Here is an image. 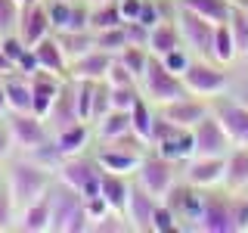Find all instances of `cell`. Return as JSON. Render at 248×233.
Segmentation results:
<instances>
[{
	"label": "cell",
	"mask_w": 248,
	"mask_h": 233,
	"mask_svg": "<svg viewBox=\"0 0 248 233\" xmlns=\"http://www.w3.org/2000/svg\"><path fill=\"white\" fill-rule=\"evenodd\" d=\"M174 22L180 28V41L183 47L192 53L196 59H214L211 47H214V22L202 19V16L183 10V6H174Z\"/></svg>",
	"instance_id": "ba28073f"
},
{
	"label": "cell",
	"mask_w": 248,
	"mask_h": 233,
	"mask_svg": "<svg viewBox=\"0 0 248 233\" xmlns=\"http://www.w3.org/2000/svg\"><path fill=\"white\" fill-rule=\"evenodd\" d=\"M155 202L143 186L130 183V193H127V205H124V221H127L130 230L137 233H152V212H155Z\"/></svg>",
	"instance_id": "5bb4252c"
},
{
	"label": "cell",
	"mask_w": 248,
	"mask_h": 233,
	"mask_svg": "<svg viewBox=\"0 0 248 233\" xmlns=\"http://www.w3.org/2000/svg\"><path fill=\"white\" fill-rule=\"evenodd\" d=\"M214 115L220 118L223 128H227L232 146H248V106H242L239 100L217 103L214 106Z\"/></svg>",
	"instance_id": "2e32d148"
},
{
	"label": "cell",
	"mask_w": 248,
	"mask_h": 233,
	"mask_svg": "<svg viewBox=\"0 0 248 233\" xmlns=\"http://www.w3.org/2000/svg\"><path fill=\"white\" fill-rule=\"evenodd\" d=\"M93 47L96 50H106V53H121L124 47H127V31H124V25L118 28H106V31H93Z\"/></svg>",
	"instance_id": "d590c367"
},
{
	"label": "cell",
	"mask_w": 248,
	"mask_h": 233,
	"mask_svg": "<svg viewBox=\"0 0 248 233\" xmlns=\"http://www.w3.org/2000/svg\"><path fill=\"white\" fill-rule=\"evenodd\" d=\"M108 66H112V53L93 47V50H87L84 56H78L68 66V78H78V81H106Z\"/></svg>",
	"instance_id": "d6986e66"
},
{
	"label": "cell",
	"mask_w": 248,
	"mask_h": 233,
	"mask_svg": "<svg viewBox=\"0 0 248 233\" xmlns=\"http://www.w3.org/2000/svg\"><path fill=\"white\" fill-rule=\"evenodd\" d=\"M192 140H196V155H227L232 150V140L227 134V128L220 124V118L214 115V106L192 128Z\"/></svg>",
	"instance_id": "7c38bea8"
},
{
	"label": "cell",
	"mask_w": 248,
	"mask_h": 233,
	"mask_svg": "<svg viewBox=\"0 0 248 233\" xmlns=\"http://www.w3.org/2000/svg\"><path fill=\"white\" fill-rule=\"evenodd\" d=\"M137 100H140V84H127V87H108V103H112V109L130 112Z\"/></svg>",
	"instance_id": "f35d334b"
},
{
	"label": "cell",
	"mask_w": 248,
	"mask_h": 233,
	"mask_svg": "<svg viewBox=\"0 0 248 233\" xmlns=\"http://www.w3.org/2000/svg\"><path fill=\"white\" fill-rule=\"evenodd\" d=\"M46 128L53 131V134H59V131H65V128H72V124L78 121V112H75V90H72V78H65L62 81V87H59V97H56V103H53L50 109V115H46Z\"/></svg>",
	"instance_id": "44dd1931"
},
{
	"label": "cell",
	"mask_w": 248,
	"mask_h": 233,
	"mask_svg": "<svg viewBox=\"0 0 248 233\" xmlns=\"http://www.w3.org/2000/svg\"><path fill=\"white\" fill-rule=\"evenodd\" d=\"M118 10L124 16V22H137L140 10H143V0H118Z\"/></svg>",
	"instance_id": "bcb514c9"
},
{
	"label": "cell",
	"mask_w": 248,
	"mask_h": 233,
	"mask_svg": "<svg viewBox=\"0 0 248 233\" xmlns=\"http://www.w3.org/2000/svg\"><path fill=\"white\" fill-rule=\"evenodd\" d=\"M196 230L202 233H236V196H230L227 190L202 193V212L196 221Z\"/></svg>",
	"instance_id": "5b68a950"
},
{
	"label": "cell",
	"mask_w": 248,
	"mask_h": 233,
	"mask_svg": "<svg viewBox=\"0 0 248 233\" xmlns=\"http://www.w3.org/2000/svg\"><path fill=\"white\" fill-rule=\"evenodd\" d=\"M3 177H6V186H10V193H13V199H16L19 208H25L34 199L46 196L50 186L56 183V171L41 165L34 155H25V152L6 159Z\"/></svg>",
	"instance_id": "6da1fadb"
},
{
	"label": "cell",
	"mask_w": 248,
	"mask_h": 233,
	"mask_svg": "<svg viewBox=\"0 0 248 233\" xmlns=\"http://www.w3.org/2000/svg\"><path fill=\"white\" fill-rule=\"evenodd\" d=\"M242 3H248V0H242Z\"/></svg>",
	"instance_id": "816d5d0a"
},
{
	"label": "cell",
	"mask_w": 248,
	"mask_h": 233,
	"mask_svg": "<svg viewBox=\"0 0 248 233\" xmlns=\"http://www.w3.org/2000/svg\"><path fill=\"white\" fill-rule=\"evenodd\" d=\"M236 100H239L242 106H248V84H245V87H239V90H236Z\"/></svg>",
	"instance_id": "c3c4849f"
},
{
	"label": "cell",
	"mask_w": 248,
	"mask_h": 233,
	"mask_svg": "<svg viewBox=\"0 0 248 233\" xmlns=\"http://www.w3.org/2000/svg\"><path fill=\"white\" fill-rule=\"evenodd\" d=\"M19 13H22V6L16 0H0V37L13 34L19 28Z\"/></svg>",
	"instance_id": "ab89813d"
},
{
	"label": "cell",
	"mask_w": 248,
	"mask_h": 233,
	"mask_svg": "<svg viewBox=\"0 0 248 233\" xmlns=\"http://www.w3.org/2000/svg\"><path fill=\"white\" fill-rule=\"evenodd\" d=\"M16 230H22V233H50V193L41 196V199H34L31 205L19 208Z\"/></svg>",
	"instance_id": "d4e9b609"
},
{
	"label": "cell",
	"mask_w": 248,
	"mask_h": 233,
	"mask_svg": "<svg viewBox=\"0 0 248 233\" xmlns=\"http://www.w3.org/2000/svg\"><path fill=\"white\" fill-rule=\"evenodd\" d=\"M34 50V56H37V66L44 68V72H53V75H62V78H68V59H65V53H62V47L56 37H44L37 47H31Z\"/></svg>",
	"instance_id": "4316f807"
},
{
	"label": "cell",
	"mask_w": 248,
	"mask_h": 233,
	"mask_svg": "<svg viewBox=\"0 0 248 233\" xmlns=\"http://www.w3.org/2000/svg\"><path fill=\"white\" fill-rule=\"evenodd\" d=\"M16 34L25 41V47H37L44 37L53 34V22H50V13H46V3H44V0H34V3H25V6H22Z\"/></svg>",
	"instance_id": "4fadbf2b"
},
{
	"label": "cell",
	"mask_w": 248,
	"mask_h": 233,
	"mask_svg": "<svg viewBox=\"0 0 248 233\" xmlns=\"http://www.w3.org/2000/svg\"><path fill=\"white\" fill-rule=\"evenodd\" d=\"M115 56L124 62V68H127V72L137 78V84H140V78H143L146 66H149V56H152V53L146 50V47H134V44H127L121 53H115Z\"/></svg>",
	"instance_id": "e575fe53"
},
{
	"label": "cell",
	"mask_w": 248,
	"mask_h": 233,
	"mask_svg": "<svg viewBox=\"0 0 248 233\" xmlns=\"http://www.w3.org/2000/svg\"><path fill=\"white\" fill-rule=\"evenodd\" d=\"M93 159H96V165L103 171H115V174H127L134 177V171L140 168V162H143V155L140 152H130V150H118V146H106L99 143L96 152H93Z\"/></svg>",
	"instance_id": "ac0fdd59"
},
{
	"label": "cell",
	"mask_w": 248,
	"mask_h": 233,
	"mask_svg": "<svg viewBox=\"0 0 248 233\" xmlns=\"http://www.w3.org/2000/svg\"><path fill=\"white\" fill-rule=\"evenodd\" d=\"M211 56H214V62H220V66H227V68L239 59V47H236V41H232L227 22H220V25L214 28V47H211Z\"/></svg>",
	"instance_id": "1f68e13d"
},
{
	"label": "cell",
	"mask_w": 248,
	"mask_h": 233,
	"mask_svg": "<svg viewBox=\"0 0 248 233\" xmlns=\"http://www.w3.org/2000/svg\"><path fill=\"white\" fill-rule=\"evenodd\" d=\"M87 6H96V3H108V0H84Z\"/></svg>",
	"instance_id": "681fc988"
},
{
	"label": "cell",
	"mask_w": 248,
	"mask_h": 233,
	"mask_svg": "<svg viewBox=\"0 0 248 233\" xmlns=\"http://www.w3.org/2000/svg\"><path fill=\"white\" fill-rule=\"evenodd\" d=\"M62 81H65L62 75L44 72V68H37V72L31 75V97H34V115L37 118H46V115H50V109L59 97Z\"/></svg>",
	"instance_id": "9a60e30c"
},
{
	"label": "cell",
	"mask_w": 248,
	"mask_h": 233,
	"mask_svg": "<svg viewBox=\"0 0 248 233\" xmlns=\"http://www.w3.org/2000/svg\"><path fill=\"white\" fill-rule=\"evenodd\" d=\"M140 93H143L152 106H165V103H174V100L186 97L189 90H186L183 78L170 72L158 56H149V66H146L143 78H140Z\"/></svg>",
	"instance_id": "3957f363"
},
{
	"label": "cell",
	"mask_w": 248,
	"mask_h": 233,
	"mask_svg": "<svg viewBox=\"0 0 248 233\" xmlns=\"http://www.w3.org/2000/svg\"><path fill=\"white\" fill-rule=\"evenodd\" d=\"M106 84L108 87H127V84H137V78L124 68V62L118 56H112V66H108V72H106Z\"/></svg>",
	"instance_id": "b9f144b4"
},
{
	"label": "cell",
	"mask_w": 248,
	"mask_h": 233,
	"mask_svg": "<svg viewBox=\"0 0 248 233\" xmlns=\"http://www.w3.org/2000/svg\"><path fill=\"white\" fill-rule=\"evenodd\" d=\"M13 152H16V143H13L10 124H6V115H3V118H0V162H6Z\"/></svg>",
	"instance_id": "ee69618b"
},
{
	"label": "cell",
	"mask_w": 248,
	"mask_h": 233,
	"mask_svg": "<svg viewBox=\"0 0 248 233\" xmlns=\"http://www.w3.org/2000/svg\"><path fill=\"white\" fill-rule=\"evenodd\" d=\"M174 6H183V10L202 16V19L214 22V25H220V22L230 19V6L232 0H174Z\"/></svg>",
	"instance_id": "f1b7e54d"
},
{
	"label": "cell",
	"mask_w": 248,
	"mask_h": 233,
	"mask_svg": "<svg viewBox=\"0 0 248 233\" xmlns=\"http://www.w3.org/2000/svg\"><path fill=\"white\" fill-rule=\"evenodd\" d=\"M180 230L177 224V215L170 212L168 202H155V212H152V233H174Z\"/></svg>",
	"instance_id": "74e56055"
},
{
	"label": "cell",
	"mask_w": 248,
	"mask_h": 233,
	"mask_svg": "<svg viewBox=\"0 0 248 233\" xmlns=\"http://www.w3.org/2000/svg\"><path fill=\"white\" fill-rule=\"evenodd\" d=\"M227 155H192L183 165V181L196 190H217L223 186Z\"/></svg>",
	"instance_id": "30bf717a"
},
{
	"label": "cell",
	"mask_w": 248,
	"mask_h": 233,
	"mask_svg": "<svg viewBox=\"0 0 248 233\" xmlns=\"http://www.w3.org/2000/svg\"><path fill=\"white\" fill-rule=\"evenodd\" d=\"M177 168H180V165L161 159L158 152H146L143 162H140V168L134 171V183L143 186L152 199L161 202L170 190H174V183H177Z\"/></svg>",
	"instance_id": "52a82bcc"
},
{
	"label": "cell",
	"mask_w": 248,
	"mask_h": 233,
	"mask_svg": "<svg viewBox=\"0 0 248 233\" xmlns=\"http://www.w3.org/2000/svg\"><path fill=\"white\" fill-rule=\"evenodd\" d=\"M130 112H121V109H108L99 121H93V137L96 143H106V140H118L124 134H130Z\"/></svg>",
	"instance_id": "83f0119b"
},
{
	"label": "cell",
	"mask_w": 248,
	"mask_h": 233,
	"mask_svg": "<svg viewBox=\"0 0 248 233\" xmlns=\"http://www.w3.org/2000/svg\"><path fill=\"white\" fill-rule=\"evenodd\" d=\"M158 59L165 62V66H168L174 75H183L186 68H189V62L196 59V56H192V53H189V50H186V47L180 44V47H174L170 53H165V56H158Z\"/></svg>",
	"instance_id": "60d3db41"
},
{
	"label": "cell",
	"mask_w": 248,
	"mask_h": 233,
	"mask_svg": "<svg viewBox=\"0 0 248 233\" xmlns=\"http://www.w3.org/2000/svg\"><path fill=\"white\" fill-rule=\"evenodd\" d=\"M72 90H75V112L78 121H87L93 118V93H96V81H78L72 78Z\"/></svg>",
	"instance_id": "836d02e7"
},
{
	"label": "cell",
	"mask_w": 248,
	"mask_h": 233,
	"mask_svg": "<svg viewBox=\"0 0 248 233\" xmlns=\"http://www.w3.org/2000/svg\"><path fill=\"white\" fill-rule=\"evenodd\" d=\"M6 124H10V134L16 143V152H37L41 146H46L53 140V131L46 128L44 118H37L34 112H6Z\"/></svg>",
	"instance_id": "9c48e42d"
},
{
	"label": "cell",
	"mask_w": 248,
	"mask_h": 233,
	"mask_svg": "<svg viewBox=\"0 0 248 233\" xmlns=\"http://www.w3.org/2000/svg\"><path fill=\"white\" fill-rule=\"evenodd\" d=\"M152 152H158L161 159H168V162H174V165H186V162L196 155V140H192V131H183V128H177L170 137H165L161 143H155L152 146Z\"/></svg>",
	"instance_id": "7402d4cb"
},
{
	"label": "cell",
	"mask_w": 248,
	"mask_h": 233,
	"mask_svg": "<svg viewBox=\"0 0 248 233\" xmlns=\"http://www.w3.org/2000/svg\"><path fill=\"white\" fill-rule=\"evenodd\" d=\"M53 37L59 41L62 47V53H65V59H68V66L78 59V56H84L87 50H93V31H53Z\"/></svg>",
	"instance_id": "f546056e"
},
{
	"label": "cell",
	"mask_w": 248,
	"mask_h": 233,
	"mask_svg": "<svg viewBox=\"0 0 248 233\" xmlns=\"http://www.w3.org/2000/svg\"><path fill=\"white\" fill-rule=\"evenodd\" d=\"M25 50H28L25 41H22V37L16 34V31H13V34H6V37H0V53H3V56L10 59L13 66L22 59V53H25Z\"/></svg>",
	"instance_id": "7bdbcfd3"
},
{
	"label": "cell",
	"mask_w": 248,
	"mask_h": 233,
	"mask_svg": "<svg viewBox=\"0 0 248 233\" xmlns=\"http://www.w3.org/2000/svg\"><path fill=\"white\" fill-rule=\"evenodd\" d=\"M0 183H3V162H0Z\"/></svg>",
	"instance_id": "f907efd6"
},
{
	"label": "cell",
	"mask_w": 248,
	"mask_h": 233,
	"mask_svg": "<svg viewBox=\"0 0 248 233\" xmlns=\"http://www.w3.org/2000/svg\"><path fill=\"white\" fill-rule=\"evenodd\" d=\"M186 90L192 93V97H202V100H217L223 97V93H230V72L227 66H220V62L214 59H192L189 68L180 75Z\"/></svg>",
	"instance_id": "277c9868"
},
{
	"label": "cell",
	"mask_w": 248,
	"mask_h": 233,
	"mask_svg": "<svg viewBox=\"0 0 248 233\" xmlns=\"http://www.w3.org/2000/svg\"><path fill=\"white\" fill-rule=\"evenodd\" d=\"M180 44H183L180 41V28H177L174 16H170V19H161V22H155L149 28V44H146V50H149L152 56H165V53H170Z\"/></svg>",
	"instance_id": "484cf974"
},
{
	"label": "cell",
	"mask_w": 248,
	"mask_h": 233,
	"mask_svg": "<svg viewBox=\"0 0 248 233\" xmlns=\"http://www.w3.org/2000/svg\"><path fill=\"white\" fill-rule=\"evenodd\" d=\"M118 25H124V16L118 10V0L90 6V31H106V28H118Z\"/></svg>",
	"instance_id": "d6a6232c"
},
{
	"label": "cell",
	"mask_w": 248,
	"mask_h": 233,
	"mask_svg": "<svg viewBox=\"0 0 248 233\" xmlns=\"http://www.w3.org/2000/svg\"><path fill=\"white\" fill-rule=\"evenodd\" d=\"M236 233H248V193L236 196Z\"/></svg>",
	"instance_id": "f6af8a7d"
},
{
	"label": "cell",
	"mask_w": 248,
	"mask_h": 233,
	"mask_svg": "<svg viewBox=\"0 0 248 233\" xmlns=\"http://www.w3.org/2000/svg\"><path fill=\"white\" fill-rule=\"evenodd\" d=\"M6 112H10V109H6V90H3V78H0V118H3Z\"/></svg>",
	"instance_id": "7dc6e473"
},
{
	"label": "cell",
	"mask_w": 248,
	"mask_h": 233,
	"mask_svg": "<svg viewBox=\"0 0 248 233\" xmlns=\"http://www.w3.org/2000/svg\"><path fill=\"white\" fill-rule=\"evenodd\" d=\"M93 230V221L87 215V205L75 190H68L62 181L50 186V233H87Z\"/></svg>",
	"instance_id": "7a4b0ae2"
},
{
	"label": "cell",
	"mask_w": 248,
	"mask_h": 233,
	"mask_svg": "<svg viewBox=\"0 0 248 233\" xmlns=\"http://www.w3.org/2000/svg\"><path fill=\"white\" fill-rule=\"evenodd\" d=\"M16 221H19V205H16L10 186H6V177L0 183V233L16 230Z\"/></svg>",
	"instance_id": "8d00e7d4"
},
{
	"label": "cell",
	"mask_w": 248,
	"mask_h": 233,
	"mask_svg": "<svg viewBox=\"0 0 248 233\" xmlns=\"http://www.w3.org/2000/svg\"><path fill=\"white\" fill-rule=\"evenodd\" d=\"M155 112L161 115L165 121H170L174 128H183V131H192L196 124L211 112V100H202V97H186L174 100V103H165V106H155Z\"/></svg>",
	"instance_id": "8fae6325"
},
{
	"label": "cell",
	"mask_w": 248,
	"mask_h": 233,
	"mask_svg": "<svg viewBox=\"0 0 248 233\" xmlns=\"http://www.w3.org/2000/svg\"><path fill=\"white\" fill-rule=\"evenodd\" d=\"M227 25H230L232 41H236V47H239V56H248V6L242 3V0H232Z\"/></svg>",
	"instance_id": "4dcf8cb0"
},
{
	"label": "cell",
	"mask_w": 248,
	"mask_h": 233,
	"mask_svg": "<svg viewBox=\"0 0 248 233\" xmlns=\"http://www.w3.org/2000/svg\"><path fill=\"white\" fill-rule=\"evenodd\" d=\"M93 124L87 121H75L72 128L59 131V134H53V146H56V152L62 159H68V155H84L93 146Z\"/></svg>",
	"instance_id": "e0dca14e"
},
{
	"label": "cell",
	"mask_w": 248,
	"mask_h": 233,
	"mask_svg": "<svg viewBox=\"0 0 248 233\" xmlns=\"http://www.w3.org/2000/svg\"><path fill=\"white\" fill-rule=\"evenodd\" d=\"M220 190H227L230 196L248 193V146H232L227 152V174Z\"/></svg>",
	"instance_id": "ffe728a7"
},
{
	"label": "cell",
	"mask_w": 248,
	"mask_h": 233,
	"mask_svg": "<svg viewBox=\"0 0 248 233\" xmlns=\"http://www.w3.org/2000/svg\"><path fill=\"white\" fill-rule=\"evenodd\" d=\"M130 183H134V177H127V174H115V171H103V168H99V196L108 202V208H112V212L124 215Z\"/></svg>",
	"instance_id": "603a6c76"
},
{
	"label": "cell",
	"mask_w": 248,
	"mask_h": 233,
	"mask_svg": "<svg viewBox=\"0 0 248 233\" xmlns=\"http://www.w3.org/2000/svg\"><path fill=\"white\" fill-rule=\"evenodd\" d=\"M56 181H62L68 190H75L81 199L99 196V165L93 155H68L59 162Z\"/></svg>",
	"instance_id": "8992f818"
},
{
	"label": "cell",
	"mask_w": 248,
	"mask_h": 233,
	"mask_svg": "<svg viewBox=\"0 0 248 233\" xmlns=\"http://www.w3.org/2000/svg\"><path fill=\"white\" fill-rule=\"evenodd\" d=\"M3 90H6V109L10 112H34V97H31V78L22 72H10L3 78Z\"/></svg>",
	"instance_id": "cb8c5ba5"
}]
</instances>
